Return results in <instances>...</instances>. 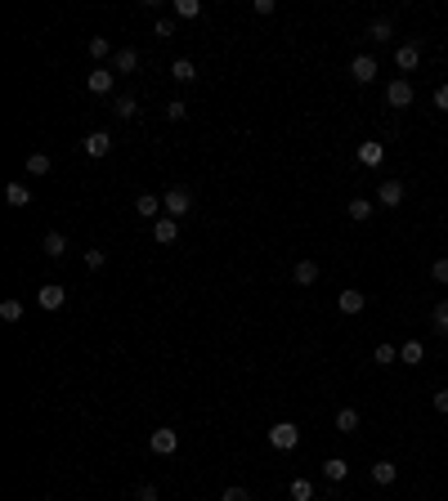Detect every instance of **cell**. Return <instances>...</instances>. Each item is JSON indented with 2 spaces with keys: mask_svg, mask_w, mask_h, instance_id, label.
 Segmentation results:
<instances>
[{
  "mask_svg": "<svg viewBox=\"0 0 448 501\" xmlns=\"http://www.w3.org/2000/svg\"><path fill=\"white\" fill-rule=\"evenodd\" d=\"M5 202H9V206H31V188H27L23 179H14L9 188H5Z\"/></svg>",
  "mask_w": 448,
  "mask_h": 501,
  "instance_id": "21",
  "label": "cell"
},
{
  "mask_svg": "<svg viewBox=\"0 0 448 501\" xmlns=\"http://www.w3.org/2000/svg\"><path fill=\"white\" fill-rule=\"evenodd\" d=\"M278 5H274V0H256V14H260V19H269V14H274Z\"/></svg>",
  "mask_w": 448,
  "mask_h": 501,
  "instance_id": "41",
  "label": "cell"
},
{
  "mask_svg": "<svg viewBox=\"0 0 448 501\" xmlns=\"http://www.w3.org/2000/svg\"><path fill=\"white\" fill-rule=\"evenodd\" d=\"M175 19H197V14H202V5H197V0H175Z\"/></svg>",
  "mask_w": 448,
  "mask_h": 501,
  "instance_id": "33",
  "label": "cell"
},
{
  "mask_svg": "<svg viewBox=\"0 0 448 501\" xmlns=\"http://www.w3.org/2000/svg\"><path fill=\"white\" fill-rule=\"evenodd\" d=\"M296 282H301V287H309V282H319V264H314V260H301V264H296V273H292Z\"/></svg>",
  "mask_w": 448,
  "mask_h": 501,
  "instance_id": "24",
  "label": "cell"
},
{
  "mask_svg": "<svg viewBox=\"0 0 448 501\" xmlns=\"http://www.w3.org/2000/svg\"><path fill=\"white\" fill-rule=\"evenodd\" d=\"M41 250H45L49 260H63V255H68V238H63L59 228H49V233H45V242H41Z\"/></svg>",
  "mask_w": 448,
  "mask_h": 501,
  "instance_id": "16",
  "label": "cell"
},
{
  "mask_svg": "<svg viewBox=\"0 0 448 501\" xmlns=\"http://www.w3.org/2000/svg\"><path fill=\"white\" fill-rule=\"evenodd\" d=\"M19 318H23L19 300H0V323H19Z\"/></svg>",
  "mask_w": 448,
  "mask_h": 501,
  "instance_id": "31",
  "label": "cell"
},
{
  "mask_svg": "<svg viewBox=\"0 0 448 501\" xmlns=\"http://www.w3.org/2000/svg\"><path fill=\"white\" fill-rule=\"evenodd\" d=\"M386 103L390 108H412V81L408 76H394L386 86Z\"/></svg>",
  "mask_w": 448,
  "mask_h": 501,
  "instance_id": "6",
  "label": "cell"
},
{
  "mask_svg": "<svg viewBox=\"0 0 448 501\" xmlns=\"http://www.w3.org/2000/svg\"><path fill=\"white\" fill-rule=\"evenodd\" d=\"M112 72H117V76L139 72V49H117V54H112Z\"/></svg>",
  "mask_w": 448,
  "mask_h": 501,
  "instance_id": "15",
  "label": "cell"
},
{
  "mask_svg": "<svg viewBox=\"0 0 448 501\" xmlns=\"http://www.w3.org/2000/svg\"><path fill=\"white\" fill-rule=\"evenodd\" d=\"M314 501H323V497H314Z\"/></svg>",
  "mask_w": 448,
  "mask_h": 501,
  "instance_id": "43",
  "label": "cell"
},
{
  "mask_svg": "<svg viewBox=\"0 0 448 501\" xmlns=\"http://www.w3.org/2000/svg\"><path fill=\"white\" fill-rule=\"evenodd\" d=\"M430 278H435L439 287H448V260H435V264H430Z\"/></svg>",
  "mask_w": 448,
  "mask_h": 501,
  "instance_id": "36",
  "label": "cell"
},
{
  "mask_svg": "<svg viewBox=\"0 0 448 501\" xmlns=\"http://www.w3.org/2000/svg\"><path fill=\"white\" fill-rule=\"evenodd\" d=\"M435 108L448 112V81H444V86H435Z\"/></svg>",
  "mask_w": 448,
  "mask_h": 501,
  "instance_id": "38",
  "label": "cell"
},
{
  "mask_svg": "<svg viewBox=\"0 0 448 501\" xmlns=\"http://www.w3.org/2000/svg\"><path fill=\"white\" fill-rule=\"evenodd\" d=\"M112 86H117V72H112V68H94V72L86 76V90H90V94H99V98H108V94H112Z\"/></svg>",
  "mask_w": 448,
  "mask_h": 501,
  "instance_id": "8",
  "label": "cell"
},
{
  "mask_svg": "<svg viewBox=\"0 0 448 501\" xmlns=\"http://www.w3.org/2000/svg\"><path fill=\"white\" fill-rule=\"evenodd\" d=\"M112 112H117L121 121H135V116H139V98L135 94H117V98H112Z\"/></svg>",
  "mask_w": 448,
  "mask_h": 501,
  "instance_id": "17",
  "label": "cell"
},
{
  "mask_svg": "<svg viewBox=\"0 0 448 501\" xmlns=\"http://www.w3.org/2000/svg\"><path fill=\"white\" fill-rule=\"evenodd\" d=\"M296 443H301V425H292V421H274L269 425V447L274 452H292Z\"/></svg>",
  "mask_w": 448,
  "mask_h": 501,
  "instance_id": "1",
  "label": "cell"
},
{
  "mask_svg": "<svg viewBox=\"0 0 448 501\" xmlns=\"http://www.w3.org/2000/svg\"><path fill=\"white\" fill-rule=\"evenodd\" d=\"M394 68H399V72H417L422 68V45L417 41L399 45V49H394Z\"/></svg>",
  "mask_w": 448,
  "mask_h": 501,
  "instance_id": "9",
  "label": "cell"
},
{
  "mask_svg": "<svg viewBox=\"0 0 448 501\" xmlns=\"http://www.w3.org/2000/svg\"><path fill=\"white\" fill-rule=\"evenodd\" d=\"M350 220H354V224L372 220V202H368V197H354V202H350Z\"/></svg>",
  "mask_w": 448,
  "mask_h": 501,
  "instance_id": "27",
  "label": "cell"
},
{
  "mask_svg": "<svg viewBox=\"0 0 448 501\" xmlns=\"http://www.w3.org/2000/svg\"><path fill=\"white\" fill-rule=\"evenodd\" d=\"M287 492H292V501H314V483L309 479H292Z\"/></svg>",
  "mask_w": 448,
  "mask_h": 501,
  "instance_id": "30",
  "label": "cell"
},
{
  "mask_svg": "<svg viewBox=\"0 0 448 501\" xmlns=\"http://www.w3.org/2000/svg\"><path fill=\"white\" fill-rule=\"evenodd\" d=\"M337 309L345 313V318H359V313H363V309H368V295H363L359 287H345V291L337 295Z\"/></svg>",
  "mask_w": 448,
  "mask_h": 501,
  "instance_id": "5",
  "label": "cell"
},
{
  "mask_svg": "<svg viewBox=\"0 0 448 501\" xmlns=\"http://www.w3.org/2000/svg\"><path fill=\"white\" fill-rule=\"evenodd\" d=\"M430 323H435V331H439V336H448V300H439V305L430 309Z\"/></svg>",
  "mask_w": 448,
  "mask_h": 501,
  "instance_id": "29",
  "label": "cell"
},
{
  "mask_svg": "<svg viewBox=\"0 0 448 501\" xmlns=\"http://www.w3.org/2000/svg\"><path fill=\"white\" fill-rule=\"evenodd\" d=\"M153 31H157V36H175V23H171V19H157Z\"/></svg>",
  "mask_w": 448,
  "mask_h": 501,
  "instance_id": "39",
  "label": "cell"
},
{
  "mask_svg": "<svg viewBox=\"0 0 448 501\" xmlns=\"http://www.w3.org/2000/svg\"><path fill=\"white\" fill-rule=\"evenodd\" d=\"M394 479H399V465H394V461H377L372 465V483H377V488H390Z\"/></svg>",
  "mask_w": 448,
  "mask_h": 501,
  "instance_id": "18",
  "label": "cell"
},
{
  "mask_svg": "<svg viewBox=\"0 0 448 501\" xmlns=\"http://www.w3.org/2000/svg\"><path fill=\"white\" fill-rule=\"evenodd\" d=\"M104 264H108V250H99V246H94V250H86V269H90V273H99Z\"/></svg>",
  "mask_w": 448,
  "mask_h": 501,
  "instance_id": "34",
  "label": "cell"
},
{
  "mask_svg": "<svg viewBox=\"0 0 448 501\" xmlns=\"http://www.w3.org/2000/svg\"><path fill=\"white\" fill-rule=\"evenodd\" d=\"M135 501H157V488H153V483H139V488H135Z\"/></svg>",
  "mask_w": 448,
  "mask_h": 501,
  "instance_id": "37",
  "label": "cell"
},
{
  "mask_svg": "<svg viewBox=\"0 0 448 501\" xmlns=\"http://www.w3.org/2000/svg\"><path fill=\"white\" fill-rule=\"evenodd\" d=\"M368 36H372V41H390V36H394V23H390V19L368 23Z\"/></svg>",
  "mask_w": 448,
  "mask_h": 501,
  "instance_id": "28",
  "label": "cell"
},
{
  "mask_svg": "<svg viewBox=\"0 0 448 501\" xmlns=\"http://www.w3.org/2000/svg\"><path fill=\"white\" fill-rule=\"evenodd\" d=\"M36 305L45 313H59L63 305H68V287H63V282H45V287L36 291Z\"/></svg>",
  "mask_w": 448,
  "mask_h": 501,
  "instance_id": "4",
  "label": "cell"
},
{
  "mask_svg": "<svg viewBox=\"0 0 448 501\" xmlns=\"http://www.w3.org/2000/svg\"><path fill=\"white\" fill-rule=\"evenodd\" d=\"M372 363H377V367H390V363H399V349H394L390 340H381V345L372 349Z\"/></svg>",
  "mask_w": 448,
  "mask_h": 501,
  "instance_id": "23",
  "label": "cell"
},
{
  "mask_svg": "<svg viewBox=\"0 0 448 501\" xmlns=\"http://www.w3.org/2000/svg\"><path fill=\"white\" fill-rule=\"evenodd\" d=\"M49 153H27V175H49Z\"/></svg>",
  "mask_w": 448,
  "mask_h": 501,
  "instance_id": "25",
  "label": "cell"
},
{
  "mask_svg": "<svg viewBox=\"0 0 448 501\" xmlns=\"http://www.w3.org/2000/svg\"><path fill=\"white\" fill-rule=\"evenodd\" d=\"M377 206H386V211L404 206V179H381V188H377Z\"/></svg>",
  "mask_w": 448,
  "mask_h": 501,
  "instance_id": "7",
  "label": "cell"
},
{
  "mask_svg": "<svg viewBox=\"0 0 448 501\" xmlns=\"http://www.w3.org/2000/svg\"><path fill=\"white\" fill-rule=\"evenodd\" d=\"M399 363H408V367H422V363H426V349H422V340H404V345H399Z\"/></svg>",
  "mask_w": 448,
  "mask_h": 501,
  "instance_id": "20",
  "label": "cell"
},
{
  "mask_svg": "<svg viewBox=\"0 0 448 501\" xmlns=\"http://www.w3.org/2000/svg\"><path fill=\"white\" fill-rule=\"evenodd\" d=\"M184 112H189L184 98H171V103H166V121H184Z\"/></svg>",
  "mask_w": 448,
  "mask_h": 501,
  "instance_id": "35",
  "label": "cell"
},
{
  "mask_svg": "<svg viewBox=\"0 0 448 501\" xmlns=\"http://www.w3.org/2000/svg\"><path fill=\"white\" fill-rule=\"evenodd\" d=\"M430 403H435V412L448 416V390H435V398H430Z\"/></svg>",
  "mask_w": 448,
  "mask_h": 501,
  "instance_id": "40",
  "label": "cell"
},
{
  "mask_svg": "<svg viewBox=\"0 0 448 501\" xmlns=\"http://www.w3.org/2000/svg\"><path fill=\"white\" fill-rule=\"evenodd\" d=\"M161 211L171 215V220L189 215V211H193V193H189V188H179V183H175V188H166V193H161Z\"/></svg>",
  "mask_w": 448,
  "mask_h": 501,
  "instance_id": "2",
  "label": "cell"
},
{
  "mask_svg": "<svg viewBox=\"0 0 448 501\" xmlns=\"http://www.w3.org/2000/svg\"><path fill=\"white\" fill-rule=\"evenodd\" d=\"M148 447H153L157 457H175L179 452V430H171V425L153 430V434H148Z\"/></svg>",
  "mask_w": 448,
  "mask_h": 501,
  "instance_id": "3",
  "label": "cell"
},
{
  "mask_svg": "<svg viewBox=\"0 0 448 501\" xmlns=\"http://www.w3.org/2000/svg\"><path fill=\"white\" fill-rule=\"evenodd\" d=\"M377 72H381V63H377L372 54H359V59H350V76L359 81V86H368V81H377Z\"/></svg>",
  "mask_w": 448,
  "mask_h": 501,
  "instance_id": "10",
  "label": "cell"
},
{
  "mask_svg": "<svg viewBox=\"0 0 448 501\" xmlns=\"http://www.w3.org/2000/svg\"><path fill=\"white\" fill-rule=\"evenodd\" d=\"M354 157H359V166H381V161H386V143L363 139V143L354 148Z\"/></svg>",
  "mask_w": 448,
  "mask_h": 501,
  "instance_id": "12",
  "label": "cell"
},
{
  "mask_svg": "<svg viewBox=\"0 0 448 501\" xmlns=\"http://www.w3.org/2000/svg\"><path fill=\"white\" fill-rule=\"evenodd\" d=\"M153 238H157L161 246H175V242H179V220H171V215H161V220L153 224Z\"/></svg>",
  "mask_w": 448,
  "mask_h": 501,
  "instance_id": "13",
  "label": "cell"
},
{
  "mask_svg": "<svg viewBox=\"0 0 448 501\" xmlns=\"http://www.w3.org/2000/svg\"><path fill=\"white\" fill-rule=\"evenodd\" d=\"M171 76L179 81V86H189V81H197V68H193V59H175V63H171Z\"/></svg>",
  "mask_w": 448,
  "mask_h": 501,
  "instance_id": "22",
  "label": "cell"
},
{
  "mask_svg": "<svg viewBox=\"0 0 448 501\" xmlns=\"http://www.w3.org/2000/svg\"><path fill=\"white\" fill-rule=\"evenodd\" d=\"M81 148H86V157H108L112 153V135L108 130H90V135L81 139Z\"/></svg>",
  "mask_w": 448,
  "mask_h": 501,
  "instance_id": "11",
  "label": "cell"
},
{
  "mask_svg": "<svg viewBox=\"0 0 448 501\" xmlns=\"http://www.w3.org/2000/svg\"><path fill=\"white\" fill-rule=\"evenodd\" d=\"M220 501H252V497H247V492H242V488H229V492H224V497H220Z\"/></svg>",
  "mask_w": 448,
  "mask_h": 501,
  "instance_id": "42",
  "label": "cell"
},
{
  "mask_svg": "<svg viewBox=\"0 0 448 501\" xmlns=\"http://www.w3.org/2000/svg\"><path fill=\"white\" fill-rule=\"evenodd\" d=\"M135 211L144 215V220H153V224H157V220H161V215H157V211H161V197H153V193H139V197H135Z\"/></svg>",
  "mask_w": 448,
  "mask_h": 501,
  "instance_id": "19",
  "label": "cell"
},
{
  "mask_svg": "<svg viewBox=\"0 0 448 501\" xmlns=\"http://www.w3.org/2000/svg\"><path fill=\"white\" fill-rule=\"evenodd\" d=\"M323 479L327 483H345V479H350V461H345V457H327L323 461Z\"/></svg>",
  "mask_w": 448,
  "mask_h": 501,
  "instance_id": "14",
  "label": "cell"
},
{
  "mask_svg": "<svg viewBox=\"0 0 448 501\" xmlns=\"http://www.w3.org/2000/svg\"><path fill=\"white\" fill-rule=\"evenodd\" d=\"M86 49H90V59H99V63H104V59L112 54V45H108V36H90V45H86Z\"/></svg>",
  "mask_w": 448,
  "mask_h": 501,
  "instance_id": "32",
  "label": "cell"
},
{
  "mask_svg": "<svg viewBox=\"0 0 448 501\" xmlns=\"http://www.w3.org/2000/svg\"><path fill=\"white\" fill-rule=\"evenodd\" d=\"M337 430H341V434H354V430H359V412H354V408H341V412H337Z\"/></svg>",
  "mask_w": 448,
  "mask_h": 501,
  "instance_id": "26",
  "label": "cell"
}]
</instances>
